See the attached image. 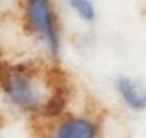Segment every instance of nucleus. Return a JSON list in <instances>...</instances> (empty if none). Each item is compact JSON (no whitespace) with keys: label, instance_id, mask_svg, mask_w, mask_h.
Masks as SVG:
<instances>
[{"label":"nucleus","instance_id":"obj_1","mask_svg":"<svg viewBox=\"0 0 146 138\" xmlns=\"http://www.w3.org/2000/svg\"><path fill=\"white\" fill-rule=\"evenodd\" d=\"M2 85L9 101L23 110H34L40 106V99L33 82L19 70H6L2 75Z\"/></svg>","mask_w":146,"mask_h":138},{"label":"nucleus","instance_id":"obj_2","mask_svg":"<svg viewBox=\"0 0 146 138\" xmlns=\"http://www.w3.org/2000/svg\"><path fill=\"white\" fill-rule=\"evenodd\" d=\"M27 19H28L31 28L40 34L44 42H47L51 54L56 56L59 51V40L50 0H28Z\"/></svg>","mask_w":146,"mask_h":138},{"label":"nucleus","instance_id":"obj_3","mask_svg":"<svg viewBox=\"0 0 146 138\" xmlns=\"http://www.w3.org/2000/svg\"><path fill=\"white\" fill-rule=\"evenodd\" d=\"M117 90L127 106L134 110H146V90L129 78L117 79Z\"/></svg>","mask_w":146,"mask_h":138},{"label":"nucleus","instance_id":"obj_4","mask_svg":"<svg viewBox=\"0 0 146 138\" xmlns=\"http://www.w3.org/2000/svg\"><path fill=\"white\" fill-rule=\"evenodd\" d=\"M53 138H96V127L84 118H70L54 132Z\"/></svg>","mask_w":146,"mask_h":138},{"label":"nucleus","instance_id":"obj_5","mask_svg":"<svg viewBox=\"0 0 146 138\" xmlns=\"http://www.w3.org/2000/svg\"><path fill=\"white\" fill-rule=\"evenodd\" d=\"M70 6L79 14V17L87 22L95 20V8L90 0H68Z\"/></svg>","mask_w":146,"mask_h":138},{"label":"nucleus","instance_id":"obj_6","mask_svg":"<svg viewBox=\"0 0 146 138\" xmlns=\"http://www.w3.org/2000/svg\"><path fill=\"white\" fill-rule=\"evenodd\" d=\"M65 107V99L61 95H54L45 106V113L48 116H58L62 113V110Z\"/></svg>","mask_w":146,"mask_h":138}]
</instances>
